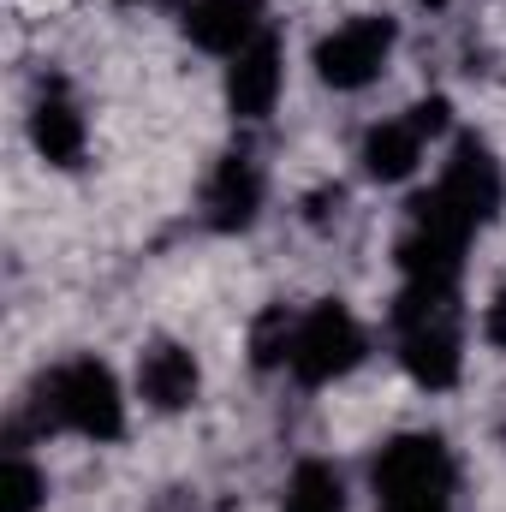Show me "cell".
Instances as JSON below:
<instances>
[{
	"instance_id": "1",
	"label": "cell",
	"mask_w": 506,
	"mask_h": 512,
	"mask_svg": "<svg viewBox=\"0 0 506 512\" xmlns=\"http://www.w3.org/2000/svg\"><path fill=\"white\" fill-rule=\"evenodd\" d=\"M393 352L405 364V376L429 393H447V387L465 376V310H459V286H399L393 310Z\"/></svg>"
},
{
	"instance_id": "2",
	"label": "cell",
	"mask_w": 506,
	"mask_h": 512,
	"mask_svg": "<svg viewBox=\"0 0 506 512\" xmlns=\"http://www.w3.org/2000/svg\"><path fill=\"white\" fill-rule=\"evenodd\" d=\"M30 417L42 435H84L102 447L126 435V387L114 376V364H102L96 352H78L36 382Z\"/></svg>"
},
{
	"instance_id": "3",
	"label": "cell",
	"mask_w": 506,
	"mask_h": 512,
	"mask_svg": "<svg viewBox=\"0 0 506 512\" xmlns=\"http://www.w3.org/2000/svg\"><path fill=\"white\" fill-rule=\"evenodd\" d=\"M370 495L376 512H453L459 495V459L441 435L405 429L381 441L370 459Z\"/></svg>"
},
{
	"instance_id": "4",
	"label": "cell",
	"mask_w": 506,
	"mask_h": 512,
	"mask_svg": "<svg viewBox=\"0 0 506 512\" xmlns=\"http://www.w3.org/2000/svg\"><path fill=\"white\" fill-rule=\"evenodd\" d=\"M370 358V328L346 298H316L310 310H298L292 328V382L304 387H334L346 382L358 364Z\"/></svg>"
},
{
	"instance_id": "5",
	"label": "cell",
	"mask_w": 506,
	"mask_h": 512,
	"mask_svg": "<svg viewBox=\"0 0 506 512\" xmlns=\"http://www.w3.org/2000/svg\"><path fill=\"white\" fill-rule=\"evenodd\" d=\"M393 48H399V24L381 18V12H358V18H340L322 42H316V78L340 96H358L370 90L381 72L393 66Z\"/></svg>"
},
{
	"instance_id": "6",
	"label": "cell",
	"mask_w": 506,
	"mask_h": 512,
	"mask_svg": "<svg viewBox=\"0 0 506 512\" xmlns=\"http://www.w3.org/2000/svg\"><path fill=\"white\" fill-rule=\"evenodd\" d=\"M435 191H441V203L471 227V233H483L495 215H501V197H506V179H501V161H495V149L483 143V137H453V149H447V161H441V179H435Z\"/></svg>"
},
{
	"instance_id": "7",
	"label": "cell",
	"mask_w": 506,
	"mask_h": 512,
	"mask_svg": "<svg viewBox=\"0 0 506 512\" xmlns=\"http://www.w3.org/2000/svg\"><path fill=\"white\" fill-rule=\"evenodd\" d=\"M268 197V173L251 149H227L203 179V221L215 233H251Z\"/></svg>"
},
{
	"instance_id": "8",
	"label": "cell",
	"mask_w": 506,
	"mask_h": 512,
	"mask_svg": "<svg viewBox=\"0 0 506 512\" xmlns=\"http://www.w3.org/2000/svg\"><path fill=\"white\" fill-rule=\"evenodd\" d=\"M131 382H137V399H143L149 411L173 417V411H191V405H197V393H203V364H197V352H191L185 340H149V346L137 352Z\"/></svg>"
},
{
	"instance_id": "9",
	"label": "cell",
	"mask_w": 506,
	"mask_h": 512,
	"mask_svg": "<svg viewBox=\"0 0 506 512\" xmlns=\"http://www.w3.org/2000/svg\"><path fill=\"white\" fill-rule=\"evenodd\" d=\"M280 90H286V48L274 42V30H262L227 60V108H233V120L256 126L274 114Z\"/></svg>"
},
{
	"instance_id": "10",
	"label": "cell",
	"mask_w": 506,
	"mask_h": 512,
	"mask_svg": "<svg viewBox=\"0 0 506 512\" xmlns=\"http://www.w3.org/2000/svg\"><path fill=\"white\" fill-rule=\"evenodd\" d=\"M30 143L48 167H78L84 149H90V120L72 96L66 78H42L36 84V102H30Z\"/></svg>"
},
{
	"instance_id": "11",
	"label": "cell",
	"mask_w": 506,
	"mask_h": 512,
	"mask_svg": "<svg viewBox=\"0 0 506 512\" xmlns=\"http://www.w3.org/2000/svg\"><path fill=\"white\" fill-rule=\"evenodd\" d=\"M429 131L411 120V108L405 114H387L376 126L358 137V167H364V179L370 185H411L417 179V167H423V155H429Z\"/></svg>"
},
{
	"instance_id": "12",
	"label": "cell",
	"mask_w": 506,
	"mask_h": 512,
	"mask_svg": "<svg viewBox=\"0 0 506 512\" xmlns=\"http://www.w3.org/2000/svg\"><path fill=\"white\" fill-rule=\"evenodd\" d=\"M179 30L203 48V54H221L233 60L245 42H256L268 24H262V0H185L179 6Z\"/></svg>"
},
{
	"instance_id": "13",
	"label": "cell",
	"mask_w": 506,
	"mask_h": 512,
	"mask_svg": "<svg viewBox=\"0 0 506 512\" xmlns=\"http://www.w3.org/2000/svg\"><path fill=\"white\" fill-rule=\"evenodd\" d=\"M280 512H352L346 471H340L334 459H298V465L286 471Z\"/></svg>"
},
{
	"instance_id": "14",
	"label": "cell",
	"mask_w": 506,
	"mask_h": 512,
	"mask_svg": "<svg viewBox=\"0 0 506 512\" xmlns=\"http://www.w3.org/2000/svg\"><path fill=\"white\" fill-rule=\"evenodd\" d=\"M42 501H48V477H42V465L12 441L6 459H0V512H36Z\"/></svg>"
},
{
	"instance_id": "15",
	"label": "cell",
	"mask_w": 506,
	"mask_h": 512,
	"mask_svg": "<svg viewBox=\"0 0 506 512\" xmlns=\"http://www.w3.org/2000/svg\"><path fill=\"white\" fill-rule=\"evenodd\" d=\"M292 328H298V310L286 304H268L251 322V364L256 370H286L292 364Z\"/></svg>"
},
{
	"instance_id": "16",
	"label": "cell",
	"mask_w": 506,
	"mask_h": 512,
	"mask_svg": "<svg viewBox=\"0 0 506 512\" xmlns=\"http://www.w3.org/2000/svg\"><path fill=\"white\" fill-rule=\"evenodd\" d=\"M483 340H489V352H506V274L483 304Z\"/></svg>"
}]
</instances>
